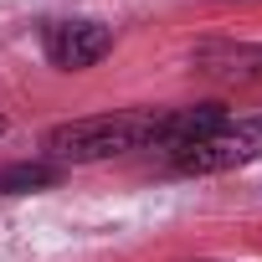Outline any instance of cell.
I'll list each match as a JSON object with an SVG mask.
<instances>
[{
    "label": "cell",
    "mask_w": 262,
    "mask_h": 262,
    "mask_svg": "<svg viewBox=\"0 0 262 262\" xmlns=\"http://www.w3.org/2000/svg\"><path fill=\"white\" fill-rule=\"evenodd\" d=\"M128 149H155V113H98V118L57 123L47 134L52 165H93Z\"/></svg>",
    "instance_id": "cell-1"
},
{
    "label": "cell",
    "mask_w": 262,
    "mask_h": 262,
    "mask_svg": "<svg viewBox=\"0 0 262 262\" xmlns=\"http://www.w3.org/2000/svg\"><path fill=\"white\" fill-rule=\"evenodd\" d=\"M262 160V113L257 118H226L216 134L185 144V149H170V165L185 170V175H216V170H236V165H252Z\"/></svg>",
    "instance_id": "cell-2"
},
{
    "label": "cell",
    "mask_w": 262,
    "mask_h": 262,
    "mask_svg": "<svg viewBox=\"0 0 262 262\" xmlns=\"http://www.w3.org/2000/svg\"><path fill=\"white\" fill-rule=\"evenodd\" d=\"M113 52V31L98 21H57L47 26V62L62 72H82Z\"/></svg>",
    "instance_id": "cell-3"
},
{
    "label": "cell",
    "mask_w": 262,
    "mask_h": 262,
    "mask_svg": "<svg viewBox=\"0 0 262 262\" xmlns=\"http://www.w3.org/2000/svg\"><path fill=\"white\" fill-rule=\"evenodd\" d=\"M190 67L226 88H257L262 82V41H206L190 52Z\"/></svg>",
    "instance_id": "cell-4"
},
{
    "label": "cell",
    "mask_w": 262,
    "mask_h": 262,
    "mask_svg": "<svg viewBox=\"0 0 262 262\" xmlns=\"http://www.w3.org/2000/svg\"><path fill=\"white\" fill-rule=\"evenodd\" d=\"M57 180H62V165H52V160L6 165V170H0V195H31V190H47Z\"/></svg>",
    "instance_id": "cell-5"
},
{
    "label": "cell",
    "mask_w": 262,
    "mask_h": 262,
    "mask_svg": "<svg viewBox=\"0 0 262 262\" xmlns=\"http://www.w3.org/2000/svg\"><path fill=\"white\" fill-rule=\"evenodd\" d=\"M0 134H6V118H0Z\"/></svg>",
    "instance_id": "cell-6"
}]
</instances>
